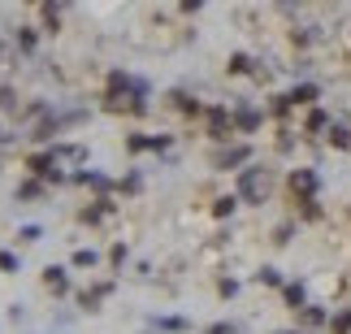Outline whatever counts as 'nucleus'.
Instances as JSON below:
<instances>
[{"mask_svg": "<svg viewBox=\"0 0 351 334\" xmlns=\"http://www.w3.org/2000/svg\"><path fill=\"white\" fill-rule=\"evenodd\" d=\"M326 126H330V117L321 113V109H313V113H308V130H326Z\"/></svg>", "mask_w": 351, "mask_h": 334, "instance_id": "dca6fc26", "label": "nucleus"}, {"mask_svg": "<svg viewBox=\"0 0 351 334\" xmlns=\"http://www.w3.org/2000/svg\"><path fill=\"white\" fill-rule=\"evenodd\" d=\"M247 161H252V148H247V143H239V148H226V152L213 156V165H217V169H234V165H247Z\"/></svg>", "mask_w": 351, "mask_h": 334, "instance_id": "7ed1b4c3", "label": "nucleus"}, {"mask_svg": "<svg viewBox=\"0 0 351 334\" xmlns=\"http://www.w3.org/2000/svg\"><path fill=\"white\" fill-rule=\"evenodd\" d=\"M143 148H165V139H147V135H134V139H130V152H143Z\"/></svg>", "mask_w": 351, "mask_h": 334, "instance_id": "9d476101", "label": "nucleus"}, {"mask_svg": "<svg viewBox=\"0 0 351 334\" xmlns=\"http://www.w3.org/2000/svg\"><path fill=\"white\" fill-rule=\"evenodd\" d=\"M234 126L239 130H256V126H261V113H256V109H239L234 113Z\"/></svg>", "mask_w": 351, "mask_h": 334, "instance_id": "6e6552de", "label": "nucleus"}, {"mask_svg": "<svg viewBox=\"0 0 351 334\" xmlns=\"http://www.w3.org/2000/svg\"><path fill=\"white\" fill-rule=\"evenodd\" d=\"M274 195V169L269 165H247L239 174V200L243 204H265Z\"/></svg>", "mask_w": 351, "mask_h": 334, "instance_id": "f257e3e1", "label": "nucleus"}, {"mask_svg": "<svg viewBox=\"0 0 351 334\" xmlns=\"http://www.w3.org/2000/svg\"><path fill=\"white\" fill-rule=\"evenodd\" d=\"M247 70H252V61L243 57V52H234V57H230V74H247Z\"/></svg>", "mask_w": 351, "mask_h": 334, "instance_id": "f3484780", "label": "nucleus"}, {"mask_svg": "<svg viewBox=\"0 0 351 334\" xmlns=\"http://www.w3.org/2000/svg\"><path fill=\"white\" fill-rule=\"evenodd\" d=\"M74 265H78V270H91V265H96V252H91V248H78L74 252Z\"/></svg>", "mask_w": 351, "mask_h": 334, "instance_id": "f8f14e48", "label": "nucleus"}, {"mask_svg": "<svg viewBox=\"0 0 351 334\" xmlns=\"http://www.w3.org/2000/svg\"><path fill=\"white\" fill-rule=\"evenodd\" d=\"M0 270L13 274V270H18V257H13V252H0Z\"/></svg>", "mask_w": 351, "mask_h": 334, "instance_id": "a211bd4d", "label": "nucleus"}, {"mask_svg": "<svg viewBox=\"0 0 351 334\" xmlns=\"http://www.w3.org/2000/svg\"><path fill=\"white\" fill-rule=\"evenodd\" d=\"M278 334H291V330H278Z\"/></svg>", "mask_w": 351, "mask_h": 334, "instance_id": "5701e85b", "label": "nucleus"}, {"mask_svg": "<svg viewBox=\"0 0 351 334\" xmlns=\"http://www.w3.org/2000/svg\"><path fill=\"white\" fill-rule=\"evenodd\" d=\"M44 195V182H22L18 187V200H39Z\"/></svg>", "mask_w": 351, "mask_h": 334, "instance_id": "9b49d317", "label": "nucleus"}, {"mask_svg": "<svg viewBox=\"0 0 351 334\" xmlns=\"http://www.w3.org/2000/svg\"><path fill=\"white\" fill-rule=\"evenodd\" d=\"M234 204H239L234 195H221L217 204H213V213H217V217H230V213H234Z\"/></svg>", "mask_w": 351, "mask_h": 334, "instance_id": "ddd939ff", "label": "nucleus"}, {"mask_svg": "<svg viewBox=\"0 0 351 334\" xmlns=\"http://www.w3.org/2000/svg\"><path fill=\"white\" fill-rule=\"evenodd\" d=\"M330 143L334 148H351V130L347 126H330Z\"/></svg>", "mask_w": 351, "mask_h": 334, "instance_id": "1a4fd4ad", "label": "nucleus"}, {"mask_svg": "<svg viewBox=\"0 0 351 334\" xmlns=\"http://www.w3.org/2000/svg\"><path fill=\"white\" fill-rule=\"evenodd\" d=\"M0 139H5V135H0Z\"/></svg>", "mask_w": 351, "mask_h": 334, "instance_id": "393cba45", "label": "nucleus"}, {"mask_svg": "<svg viewBox=\"0 0 351 334\" xmlns=\"http://www.w3.org/2000/svg\"><path fill=\"white\" fill-rule=\"evenodd\" d=\"M261 283H265V287H278L282 274H278V270H261Z\"/></svg>", "mask_w": 351, "mask_h": 334, "instance_id": "aec40b11", "label": "nucleus"}, {"mask_svg": "<svg viewBox=\"0 0 351 334\" xmlns=\"http://www.w3.org/2000/svg\"><path fill=\"white\" fill-rule=\"evenodd\" d=\"M287 304H291V309H300V304H304V283H291L287 287Z\"/></svg>", "mask_w": 351, "mask_h": 334, "instance_id": "2eb2a0df", "label": "nucleus"}, {"mask_svg": "<svg viewBox=\"0 0 351 334\" xmlns=\"http://www.w3.org/2000/svg\"><path fill=\"white\" fill-rule=\"evenodd\" d=\"M304 322L308 326H321V322H326V313H321V309H304Z\"/></svg>", "mask_w": 351, "mask_h": 334, "instance_id": "6ab92c4d", "label": "nucleus"}, {"mask_svg": "<svg viewBox=\"0 0 351 334\" xmlns=\"http://www.w3.org/2000/svg\"><path fill=\"white\" fill-rule=\"evenodd\" d=\"M234 130V117L226 113V109H208V135L213 139H226Z\"/></svg>", "mask_w": 351, "mask_h": 334, "instance_id": "20e7f679", "label": "nucleus"}, {"mask_svg": "<svg viewBox=\"0 0 351 334\" xmlns=\"http://www.w3.org/2000/svg\"><path fill=\"white\" fill-rule=\"evenodd\" d=\"M208 334H239V326H230V322H217V326H208Z\"/></svg>", "mask_w": 351, "mask_h": 334, "instance_id": "4be33fe9", "label": "nucleus"}, {"mask_svg": "<svg viewBox=\"0 0 351 334\" xmlns=\"http://www.w3.org/2000/svg\"><path fill=\"white\" fill-rule=\"evenodd\" d=\"M330 330H334V334H351V309L334 317V322H330Z\"/></svg>", "mask_w": 351, "mask_h": 334, "instance_id": "4468645a", "label": "nucleus"}, {"mask_svg": "<svg viewBox=\"0 0 351 334\" xmlns=\"http://www.w3.org/2000/svg\"><path fill=\"white\" fill-rule=\"evenodd\" d=\"M317 96H321V91H317V83H300V87H295L287 100H291V104H313Z\"/></svg>", "mask_w": 351, "mask_h": 334, "instance_id": "423d86ee", "label": "nucleus"}, {"mask_svg": "<svg viewBox=\"0 0 351 334\" xmlns=\"http://www.w3.org/2000/svg\"><path fill=\"white\" fill-rule=\"evenodd\" d=\"M152 334H160V330H152Z\"/></svg>", "mask_w": 351, "mask_h": 334, "instance_id": "b1692460", "label": "nucleus"}, {"mask_svg": "<svg viewBox=\"0 0 351 334\" xmlns=\"http://www.w3.org/2000/svg\"><path fill=\"white\" fill-rule=\"evenodd\" d=\"M44 287L52 291V296H65V291H70V278H65V270L48 265V270H44Z\"/></svg>", "mask_w": 351, "mask_h": 334, "instance_id": "39448f33", "label": "nucleus"}, {"mask_svg": "<svg viewBox=\"0 0 351 334\" xmlns=\"http://www.w3.org/2000/svg\"><path fill=\"white\" fill-rule=\"evenodd\" d=\"M152 330H160V334H178V330H186V322H182V317H152Z\"/></svg>", "mask_w": 351, "mask_h": 334, "instance_id": "0eeeda50", "label": "nucleus"}, {"mask_svg": "<svg viewBox=\"0 0 351 334\" xmlns=\"http://www.w3.org/2000/svg\"><path fill=\"white\" fill-rule=\"evenodd\" d=\"M317 187H321L317 169H295V174H291V191L300 195V204H304L308 217H317Z\"/></svg>", "mask_w": 351, "mask_h": 334, "instance_id": "f03ea898", "label": "nucleus"}, {"mask_svg": "<svg viewBox=\"0 0 351 334\" xmlns=\"http://www.w3.org/2000/svg\"><path fill=\"white\" fill-rule=\"evenodd\" d=\"M39 235H44V230H39V226H22V243H35Z\"/></svg>", "mask_w": 351, "mask_h": 334, "instance_id": "412c9836", "label": "nucleus"}]
</instances>
